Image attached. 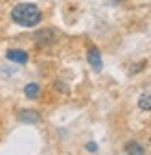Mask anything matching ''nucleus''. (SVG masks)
<instances>
[{
    "mask_svg": "<svg viewBox=\"0 0 151 155\" xmlns=\"http://www.w3.org/2000/svg\"><path fill=\"white\" fill-rule=\"evenodd\" d=\"M11 18L13 22L18 26H24V28H33L41 22V9L37 8L31 2H22V4H17L11 9Z\"/></svg>",
    "mask_w": 151,
    "mask_h": 155,
    "instance_id": "nucleus-1",
    "label": "nucleus"
},
{
    "mask_svg": "<svg viewBox=\"0 0 151 155\" xmlns=\"http://www.w3.org/2000/svg\"><path fill=\"white\" fill-rule=\"evenodd\" d=\"M33 39H35V43L41 45V46H50V45L55 43L57 35H55V31L52 28H43V30H39V31L33 35Z\"/></svg>",
    "mask_w": 151,
    "mask_h": 155,
    "instance_id": "nucleus-2",
    "label": "nucleus"
},
{
    "mask_svg": "<svg viewBox=\"0 0 151 155\" xmlns=\"http://www.w3.org/2000/svg\"><path fill=\"white\" fill-rule=\"evenodd\" d=\"M87 59H88L90 67L96 70V72H101L103 61H101V54H100V50H98L96 46H90V48L87 50Z\"/></svg>",
    "mask_w": 151,
    "mask_h": 155,
    "instance_id": "nucleus-3",
    "label": "nucleus"
},
{
    "mask_svg": "<svg viewBox=\"0 0 151 155\" xmlns=\"http://www.w3.org/2000/svg\"><path fill=\"white\" fill-rule=\"evenodd\" d=\"M18 120L24 124H37V122H41V114L31 109H22V111H18Z\"/></svg>",
    "mask_w": 151,
    "mask_h": 155,
    "instance_id": "nucleus-4",
    "label": "nucleus"
},
{
    "mask_svg": "<svg viewBox=\"0 0 151 155\" xmlns=\"http://www.w3.org/2000/svg\"><path fill=\"white\" fill-rule=\"evenodd\" d=\"M6 57L9 61H15V63H26L28 61V54L24 52V50H17V48H11V50H8L6 52Z\"/></svg>",
    "mask_w": 151,
    "mask_h": 155,
    "instance_id": "nucleus-5",
    "label": "nucleus"
},
{
    "mask_svg": "<svg viewBox=\"0 0 151 155\" xmlns=\"http://www.w3.org/2000/svg\"><path fill=\"white\" fill-rule=\"evenodd\" d=\"M24 94L28 96L30 100H35L37 96L41 94V87H39V83H28V85L24 87Z\"/></svg>",
    "mask_w": 151,
    "mask_h": 155,
    "instance_id": "nucleus-6",
    "label": "nucleus"
},
{
    "mask_svg": "<svg viewBox=\"0 0 151 155\" xmlns=\"http://www.w3.org/2000/svg\"><path fill=\"white\" fill-rule=\"evenodd\" d=\"M125 151H127L129 155H144V153H146V151H144V148H142L137 140L127 142V144H125Z\"/></svg>",
    "mask_w": 151,
    "mask_h": 155,
    "instance_id": "nucleus-7",
    "label": "nucleus"
},
{
    "mask_svg": "<svg viewBox=\"0 0 151 155\" xmlns=\"http://www.w3.org/2000/svg\"><path fill=\"white\" fill-rule=\"evenodd\" d=\"M138 107L142 111H151V92H144L138 98Z\"/></svg>",
    "mask_w": 151,
    "mask_h": 155,
    "instance_id": "nucleus-8",
    "label": "nucleus"
},
{
    "mask_svg": "<svg viewBox=\"0 0 151 155\" xmlns=\"http://www.w3.org/2000/svg\"><path fill=\"white\" fill-rule=\"evenodd\" d=\"M87 150H88V151H98V146L94 144V142H88V144H87Z\"/></svg>",
    "mask_w": 151,
    "mask_h": 155,
    "instance_id": "nucleus-9",
    "label": "nucleus"
}]
</instances>
